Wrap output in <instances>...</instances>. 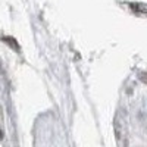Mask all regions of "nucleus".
I'll use <instances>...</instances> for the list:
<instances>
[{
    "instance_id": "nucleus-1",
    "label": "nucleus",
    "mask_w": 147,
    "mask_h": 147,
    "mask_svg": "<svg viewBox=\"0 0 147 147\" xmlns=\"http://www.w3.org/2000/svg\"><path fill=\"white\" fill-rule=\"evenodd\" d=\"M3 40H5V43H7L9 46H12V47H13V49H15V50H19V46L13 43V41H15L13 38H10V37H5V38H3Z\"/></svg>"
}]
</instances>
